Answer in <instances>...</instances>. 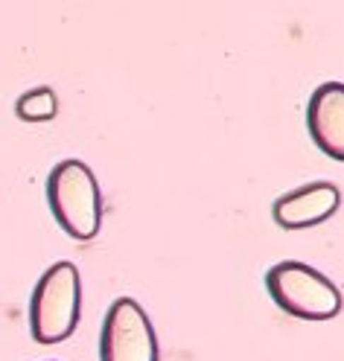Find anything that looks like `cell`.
<instances>
[{
    "mask_svg": "<svg viewBox=\"0 0 344 361\" xmlns=\"http://www.w3.org/2000/svg\"><path fill=\"white\" fill-rule=\"evenodd\" d=\"M47 204L59 228L76 239L88 242L102 228V192L100 180L88 164L67 157L59 161L47 175Z\"/></svg>",
    "mask_w": 344,
    "mask_h": 361,
    "instance_id": "obj_1",
    "label": "cell"
},
{
    "mask_svg": "<svg viewBox=\"0 0 344 361\" xmlns=\"http://www.w3.org/2000/svg\"><path fill=\"white\" fill-rule=\"evenodd\" d=\"M82 312V280L73 262H53L41 274L30 298V332L35 344H61L71 338Z\"/></svg>",
    "mask_w": 344,
    "mask_h": 361,
    "instance_id": "obj_2",
    "label": "cell"
},
{
    "mask_svg": "<svg viewBox=\"0 0 344 361\" xmlns=\"http://www.w3.org/2000/svg\"><path fill=\"white\" fill-rule=\"evenodd\" d=\"M266 291L286 314L297 321H333L341 312L338 286L318 268L283 259L266 271Z\"/></svg>",
    "mask_w": 344,
    "mask_h": 361,
    "instance_id": "obj_3",
    "label": "cell"
},
{
    "mask_svg": "<svg viewBox=\"0 0 344 361\" xmlns=\"http://www.w3.org/2000/svg\"><path fill=\"white\" fill-rule=\"evenodd\" d=\"M15 114L24 123H47L59 114V97L53 94V87H32L27 94H20L15 102Z\"/></svg>",
    "mask_w": 344,
    "mask_h": 361,
    "instance_id": "obj_7",
    "label": "cell"
},
{
    "mask_svg": "<svg viewBox=\"0 0 344 361\" xmlns=\"http://www.w3.org/2000/svg\"><path fill=\"white\" fill-rule=\"evenodd\" d=\"M307 128L312 143L333 161H344V85L324 82L307 102Z\"/></svg>",
    "mask_w": 344,
    "mask_h": 361,
    "instance_id": "obj_6",
    "label": "cell"
},
{
    "mask_svg": "<svg viewBox=\"0 0 344 361\" xmlns=\"http://www.w3.org/2000/svg\"><path fill=\"white\" fill-rule=\"evenodd\" d=\"M341 207V192L330 180H312V184L295 187L283 192L271 204V219L280 224L283 231H307L318 228L321 221H327L338 213Z\"/></svg>",
    "mask_w": 344,
    "mask_h": 361,
    "instance_id": "obj_5",
    "label": "cell"
},
{
    "mask_svg": "<svg viewBox=\"0 0 344 361\" xmlns=\"http://www.w3.org/2000/svg\"><path fill=\"white\" fill-rule=\"evenodd\" d=\"M100 361H158L155 326L143 306L131 298H117L100 329Z\"/></svg>",
    "mask_w": 344,
    "mask_h": 361,
    "instance_id": "obj_4",
    "label": "cell"
}]
</instances>
